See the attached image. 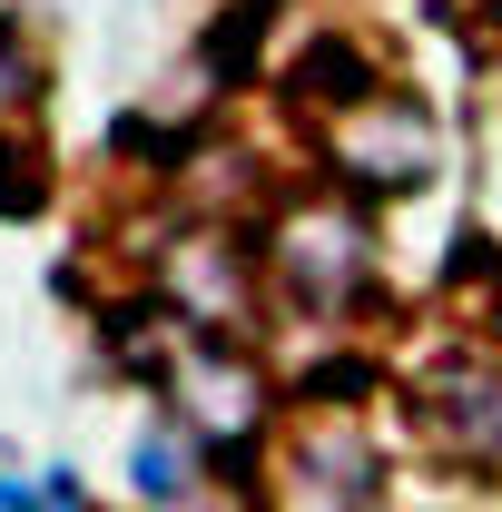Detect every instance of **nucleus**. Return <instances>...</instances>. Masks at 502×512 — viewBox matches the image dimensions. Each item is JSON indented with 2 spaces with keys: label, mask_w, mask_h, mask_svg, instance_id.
Segmentation results:
<instances>
[{
  "label": "nucleus",
  "mask_w": 502,
  "mask_h": 512,
  "mask_svg": "<svg viewBox=\"0 0 502 512\" xmlns=\"http://www.w3.org/2000/svg\"><path fill=\"white\" fill-rule=\"evenodd\" d=\"M168 404H178V424H188L207 453H256L266 444V424H276V384L256 365L247 345H227V335H188L178 345V365H168Z\"/></svg>",
  "instance_id": "f03ea898"
},
{
  "label": "nucleus",
  "mask_w": 502,
  "mask_h": 512,
  "mask_svg": "<svg viewBox=\"0 0 502 512\" xmlns=\"http://www.w3.org/2000/svg\"><path fill=\"white\" fill-rule=\"evenodd\" d=\"M128 483H138V503H188L197 493V434L188 424H148L128 444Z\"/></svg>",
  "instance_id": "6e6552de"
},
{
  "label": "nucleus",
  "mask_w": 502,
  "mask_h": 512,
  "mask_svg": "<svg viewBox=\"0 0 502 512\" xmlns=\"http://www.w3.org/2000/svg\"><path fill=\"white\" fill-rule=\"evenodd\" d=\"M197 512H237V503H197Z\"/></svg>",
  "instance_id": "f8f14e48"
},
{
  "label": "nucleus",
  "mask_w": 502,
  "mask_h": 512,
  "mask_svg": "<svg viewBox=\"0 0 502 512\" xmlns=\"http://www.w3.org/2000/svg\"><path fill=\"white\" fill-rule=\"evenodd\" d=\"M50 207V168L20 128H0V217H40Z\"/></svg>",
  "instance_id": "1a4fd4ad"
},
{
  "label": "nucleus",
  "mask_w": 502,
  "mask_h": 512,
  "mask_svg": "<svg viewBox=\"0 0 502 512\" xmlns=\"http://www.w3.org/2000/svg\"><path fill=\"white\" fill-rule=\"evenodd\" d=\"M30 99H40V60H30V40L0 20V119H20Z\"/></svg>",
  "instance_id": "9d476101"
},
{
  "label": "nucleus",
  "mask_w": 502,
  "mask_h": 512,
  "mask_svg": "<svg viewBox=\"0 0 502 512\" xmlns=\"http://www.w3.org/2000/svg\"><path fill=\"white\" fill-rule=\"evenodd\" d=\"M414 424L424 444L453 453V463H502V365H443V375L414 384Z\"/></svg>",
  "instance_id": "423d86ee"
},
{
  "label": "nucleus",
  "mask_w": 502,
  "mask_h": 512,
  "mask_svg": "<svg viewBox=\"0 0 502 512\" xmlns=\"http://www.w3.org/2000/svg\"><path fill=\"white\" fill-rule=\"evenodd\" d=\"M256 276H266V247H247L237 227H188L158 247V306L188 335H227V325H247Z\"/></svg>",
  "instance_id": "7ed1b4c3"
},
{
  "label": "nucleus",
  "mask_w": 502,
  "mask_h": 512,
  "mask_svg": "<svg viewBox=\"0 0 502 512\" xmlns=\"http://www.w3.org/2000/svg\"><path fill=\"white\" fill-rule=\"evenodd\" d=\"M0 512H50V493H30V483H10V473H0Z\"/></svg>",
  "instance_id": "9b49d317"
},
{
  "label": "nucleus",
  "mask_w": 502,
  "mask_h": 512,
  "mask_svg": "<svg viewBox=\"0 0 502 512\" xmlns=\"http://www.w3.org/2000/svg\"><path fill=\"white\" fill-rule=\"evenodd\" d=\"M256 247H266V286L296 316H345L375 286V237H365L355 197H296V207H276V227Z\"/></svg>",
  "instance_id": "f257e3e1"
},
{
  "label": "nucleus",
  "mask_w": 502,
  "mask_h": 512,
  "mask_svg": "<svg viewBox=\"0 0 502 512\" xmlns=\"http://www.w3.org/2000/svg\"><path fill=\"white\" fill-rule=\"evenodd\" d=\"M325 168L345 178L355 197H394V188H424L434 178V119L414 109V99H365L355 119L325 128Z\"/></svg>",
  "instance_id": "20e7f679"
},
{
  "label": "nucleus",
  "mask_w": 502,
  "mask_h": 512,
  "mask_svg": "<svg viewBox=\"0 0 502 512\" xmlns=\"http://www.w3.org/2000/svg\"><path fill=\"white\" fill-rule=\"evenodd\" d=\"M286 99H296L315 128H335V119H355L365 99H384V69H375V50H355L345 30H315L306 50L286 60Z\"/></svg>",
  "instance_id": "0eeeda50"
},
{
  "label": "nucleus",
  "mask_w": 502,
  "mask_h": 512,
  "mask_svg": "<svg viewBox=\"0 0 502 512\" xmlns=\"http://www.w3.org/2000/svg\"><path fill=\"white\" fill-rule=\"evenodd\" d=\"M276 493H286V512H365L384 493V453L345 414H306L276 444Z\"/></svg>",
  "instance_id": "39448f33"
}]
</instances>
